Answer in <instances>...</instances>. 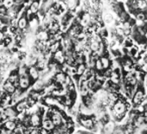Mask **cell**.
I'll use <instances>...</instances> for the list:
<instances>
[{
  "label": "cell",
  "mask_w": 147,
  "mask_h": 134,
  "mask_svg": "<svg viewBox=\"0 0 147 134\" xmlns=\"http://www.w3.org/2000/svg\"><path fill=\"white\" fill-rule=\"evenodd\" d=\"M114 110H115L116 113L119 114L124 113V111H125L124 104H122V103H118V104H116L115 107H114Z\"/></svg>",
  "instance_id": "cell-1"
},
{
  "label": "cell",
  "mask_w": 147,
  "mask_h": 134,
  "mask_svg": "<svg viewBox=\"0 0 147 134\" xmlns=\"http://www.w3.org/2000/svg\"><path fill=\"white\" fill-rule=\"evenodd\" d=\"M61 122V118L60 117V115L58 114H55V115L53 117V123H54V125H60Z\"/></svg>",
  "instance_id": "cell-2"
},
{
  "label": "cell",
  "mask_w": 147,
  "mask_h": 134,
  "mask_svg": "<svg viewBox=\"0 0 147 134\" xmlns=\"http://www.w3.org/2000/svg\"><path fill=\"white\" fill-rule=\"evenodd\" d=\"M20 84H21V86L25 88V87H27L28 85H29V81H28V80L24 77H22L20 80Z\"/></svg>",
  "instance_id": "cell-3"
},
{
  "label": "cell",
  "mask_w": 147,
  "mask_h": 134,
  "mask_svg": "<svg viewBox=\"0 0 147 134\" xmlns=\"http://www.w3.org/2000/svg\"><path fill=\"white\" fill-rule=\"evenodd\" d=\"M5 88L6 89L8 92H10V93H13L14 92V86H12L11 82H8V83H6V84L5 85Z\"/></svg>",
  "instance_id": "cell-4"
},
{
  "label": "cell",
  "mask_w": 147,
  "mask_h": 134,
  "mask_svg": "<svg viewBox=\"0 0 147 134\" xmlns=\"http://www.w3.org/2000/svg\"><path fill=\"white\" fill-rule=\"evenodd\" d=\"M43 126H44V128H46V129L50 130L53 128V123L51 122V121H46V122H44V124H43Z\"/></svg>",
  "instance_id": "cell-5"
},
{
  "label": "cell",
  "mask_w": 147,
  "mask_h": 134,
  "mask_svg": "<svg viewBox=\"0 0 147 134\" xmlns=\"http://www.w3.org/2000/svg\"><path fill=\"white\" fill-rule=\"evenodd\" d=\"M113 17L111 14H106V16H105V21H106V23H110L113 22Z\"/></svg>",
  "instance_id": "cell-6"
},
{
  "label": "cell",
  "mask_w": 147,
  "mask_h": 134,
  "mask_svg": "<svg viewBox=\"0 0 147 134\" xmlns=\"http://www.w3.org/2000/svg\"><path fill=\"white\" fill-rule=\"evenodd\" d=\"M31 122L33 125H37L39 124V118H38V116H36V115H34L33 117L31 118Z\"/></svg>",
  "instance_id": "cell-7"
},
{
  "label": "cell",
  "mask_w": 147,
  "mask_h": 134,
  "mask_svg": "<svg viewBox=\"0 0 147 134\" xmlns=\"http://www.w3.org/2000/svg\"><path fill=\"white\" fill-rule=\"evenodd\" d=\"M142 97H143V93H141V92H138V93H136L135 98H134V101H135V102H138V101H139L140 99H142Z\"/></svg>",
  "instance_id": "cell-8"
},
{
  "label": "cell",
  "mask_w": 147,
  "mask_h": 134,
  "mask_svg": "<svg viewBox=\"0 0 147 134\" xmlns=\"http://www.w3.org/2000/svg\"><path fill=\"white\" fill-rule=\"evenodd\" d=\"M5 125H6V127L8 128V129H10V130H12V129L15 128V124H14V122H11V121L7 122L6 124H5Z\"/></svg>",
  "instance_id": "cell-9"
},
{
  "label": "cell",
  "mask_w": 147,
  "mask_h": 134,
  "mask_svg": "<svg viewBox=\"0 0 147 134\" xmlns=\"http://www.w3.org/2000/svg\"><path fill=\"white\" fill-rule=\"evenodd\" d=\"M30 9H31L32 12L37 11V9H38V3H33L31 7H30Z\"/></svg>",
  "instance_id": "cell-10"
},
{
  "label": "cell",
  "mask_w": 147,
  "mask_h": 134,
  "mask_svg": "<svg viewBox=\"0 0 147 134\" xmlns=\"http://www.w3.org/2000/svg\"><path fill=\"white\" fill-rule=\"evenodd\" d=\"M29 72H30V75H31L33 77H34V78H37V76H38V74H37V71H36L35 68H31Z\"/></svg>",
  "instance_id": "cell-11"
},
{
  "label": "cell",
  "mask_w": 147,
  "mask_h": 134,
  "mask_svg": "<svg viewBox=\"0 0 147 134\" xmlns=\"http://www.w3.org/2000/svg\"><path fill=\"white\" fill-rule=\"evenodd\" d=\"M26 26V20L24 18H22L20 21H19V27L20 28H24Z\"/></svg>",
  "instance_id": "cell-12"
},
{
  "label": "cell",
  "mask_w": 147,
  "mask_h": 134,
  "mask_svg": "<svg viewBox=\"0 0 147 134\" xmlns=\"http://www.w3.org/2000/svg\"><path fill=\"white\" fill-rule=\"evenodd\" d=\"M91 48L93 50H97L98 48H99V43H97V42H93V43H92V45H91Z\"/></svg>",
  "instance_id": "cell-13"
},
{
  "label": "cell",
  "mask_w": 147,
  "mask_h": 134,
  "mask_svg": "<svg viewBox=\"0 0 147 134\" xmlns=\"http://www.w3.org/2000/svg\"><path fill=\"white\" fill-rule=\"evenodd\" d=\"M5 114H6L7 116H9V117H13V116L15 115V113H14L11 109H8L5 112Z\"/></svg>",
  "instance_id": "cell-14"
},
{
  "label": "cell",
  "mask_w": 147,
  "mask_h": 134,
  "mask_svg": "<svg viewBox=\"0 0 147 134\" xmlns=\"http://www.w3.org/2000/svg\"><path fill=\"white\" fill-rule=\"evenodd\" d=\"M101 62H102V64H103V67H104V68H106V67L108 66V61H107V59H106V58H102Z\"/></svg>",
  "instance_id": "cell-15"
},
{
  "label": "cell",
  "mask_w": 147,
  "mask_h": 134,
  "mask_svg": "<svg viewBox=\"0 0 147 134\" xmlns=\"http://www.w3.org/2000/svg\"><path fill=\"white\" fill-rule=\"evenodd\" d=\"M138 6H139V8L143 9V8H145V7L146 6V4H145V1L141 0V1H139V2H138Z\"/></svg>",
  "instance_id": "cell-16"
},
{
  "label": "cell",
  "mask_w": 147,
  "mask_h": 134,
  "mask_svg": "<svg viewBox=\"0 0 147 134\" xmlns=\"http://www.w3.org/2000/svg\"><path fill=\"white\" fill-rule=\"evenodd\" d=\"M24 107H25L24 103H21V104H19L17 106V110L18 111H23V110L24 109Z\"/></svg>",
  "instance_id": "cell-17"
},
{
  "label": "cell",
  "mask_w": 147,
  "mask_h": 134,
  "mask_svg": "<svg viewBox=\"0 0 147 134\" xmlns=\"http://www.w3.org/2000/svg\"><path fill=\"white\" fill-rule=\"evenodd\" d=\"M55 57H56V59H58L59 61H61L63 60V57H62V55H61V52L56 53V55H55Z\"/></svg>",
  "instance_id": "cell-18"
},
{
  "label": "cell",
  "mask_w": 147,
  "mask_h": 134,
  "mask_svg": "<svg viewBox=\"0 0 147 134\" xmlns=\"http://www.w3.org/2000/svg\"><path fill=\"white\" fill-rule=\"evenodd\" d=\"M46 37H47V36H46L45 33H40V34L38 35V38L41 39V40H44Z\"/></svg>",
  "instance_id": "cell-19"
},
{
  "label": "cell",
  "mask_w": 147,
  "mask_h": 134,
  "mask_svg": "<svg viewBox=\"0 0 147 134\" xmlns=\"http://www.w3.org/2000/svg\"><path fill=\"white\" fill-rule=\"evenodd\" d=\"M57 80L59 81H63V80H65V77L62 75H57Z\"/></svg>",
  "instance_id": "cell-20"
},
{
  "label": "cell",
  "mask_w": 147,
  "mask_h": 134,
  "mask_svg": "<svg viewBox=\"0 0 147 134\" xmlns=\"http://www.w3.org/2000/svg\"><path fill=\"white\" fill-rule=\"evenodd\" d=\"M91 125H92V121L91 120H87L84 122V125H86V126H87V127L91 126Z\"/></svg>",
  "instance_id": "cell-21"
},
{
  "label": "cell",
  "mask_w": 147,
  "mask_h": 134,
  "mask_svg": "<svg viewBox=\"0 0 147 134\" xmlns=\"http://www.w3.org/2000/svg\"><path fill=\"white\" fill-rule=\"evenodd\" d=\"M85 70V68H84V66L83 65H82V66L80 67V68H79V70H78V73L80 74V75H82V73H83V71Z\"/></svg>",
  "instance_id": "cell-22"
},
{
  "label": "cell",
  "mask_w": 147,
  "mask_h": 134,
  "mask_svg": "<svg viewBox=\"0 0 147 134\" xmlns=\"http://www.w3.org/2000/svg\"><path fill=\"white\" fill-rule=\"evenodd\" d=\"M11 5H12V0H6V2H5V5H6L7 7L11 6Z\"/></svg>",
  "instance_id": "cell-23"
},
{
  "label": "cell",
  "mask_w": 147,
  "mask_h": 134,
  "mask_svg": "<svg viewBox=\"0 0 147 134\" xmlns=\"http://www.w3.org/2000/svg\"><path fill=\"white\" fill-rule=\"evenodd\" d=\"M88 18H89V16H88V15H87V16H84V19H83V23H87V22H88Z\"/></svg>",
  "instance_id": "cell-24"
},
{
  "label": "cell",
  "mask_w": 147,
  "mask_h": 134,
  "mask_svg": "<svg viewBox=\"0 0 147 134\" xmlns=\"http://www.w3.org/2000/svg\"><path fill=\"white\" fill-rule=\"evenodd\" d=\"M97 68H99V69H100V68H102V66H101V62H100V61H97Z\"/></svg>",
  "instance_id": "cell-25"
},
{
  "label": "cell",
  "mask_w": 147,
  "mask_h": 134,
  "mask_svg": "<svg viewBox=\"0 0 147 134\" xmlns=\"http://www.w3.org/2000/svg\"><path fill=\"white\" fill-rule=\"evenodd\" d=\"M41 86H42V82H39L38 84H37V83L36 84V87H37V88H39V87H40Z\"/></svg>",
  "instance_id": "cell-26"
},
{
  "label": "cell",
  "mask_w": 147,
  "mask_h": 134,
  "mask_svg": "<svg viewBox=\"0 0 147 134\" xmlns=\"http://www.w3.org/2000/svg\"><path fill=\"white\" fill-rule=\"evenodd\" d=\"M57 46H58V44H55V45L52 46V50H53V51H54V50H55V48H56Z\"/></svg>",
  "instance_id": "cell-27"
},
{
  "label": "cell",
  "mask_w": 147,
  "mask_h": 134,
  "mask_svg": "<svg viewBox=\"0 0 147 134\" xmlns=\"http://www.w3.org/2000/svg\"><path fill=\"white\" fill-rule=\"evenodd\" d=\"M138 18H139V19H143V18H144V16H143V15H139V16H138Z\"/></svg>",
  "instance_id": "cell-28"
},
{
  "label": "cell",
  "mask_w": 147,
  "mask_h": 134,
  "mask_svg": "<svg viewBox=\"0 0 147 134\" xmlns=\"http://www.w3.org/2000/svg\"><path fill=\"white\" fill-rule=\"evenodd\" d=\"M2 38H3V34L0 32V39H2Z\"/></svg>",
  "instance_id": "cell-29"
},
{
  "label": "cell",
  "mask_w": 147,
  "mask_h": 134,
  "mask_svg": "<svg viewBox=\"0 0 147 134\" xmlns=\"http://www.w3.org/2000/svg\"><path fill=\"white\" fill-rule=\"evenodd\" d=\"M145 37H146V38H147V33H146V35H145Z\"/></svg>",
  "instance_id": "cell-30"
}]
</instances>
